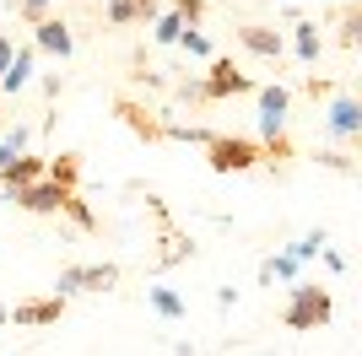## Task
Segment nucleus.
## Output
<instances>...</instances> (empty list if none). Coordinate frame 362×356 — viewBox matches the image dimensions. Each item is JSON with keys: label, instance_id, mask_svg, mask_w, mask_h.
I'll return each mask as SVG.
<instances>
[{"label": "nucleus", "instance_id": "1", "mask_svg": "<svg viewBox=\"0 0 362 356\" xmlns=\"http://www.w3.org/2000/svg\"><path fill=\"white\" fill-rule=\"evenodd\" d=\"M255 97H259V151H265V162H287L292 157V135H287L292 92L281 81H265V87H255Z\"/></svg>", "mask_w": 362, "mask_h": 356}, {"label": "nucleus", "instance_id": "2", "mask_svg": "<svg viewBox=\"0 0 362 356\" xmlns=\"http://www.w3.org/2000/svg\"><path fill=\"white\" fill-rule=\"evenodd\" d=\"M238 92H255V76L238 71L233 59H211L206 81H184L179 97L184 103H227V97H238Z\"/></svg>", "mask_w": 362, "mask_h": 356}, {"label": "nucleus", "instance_id": "3", "mask_svg": "<svg viewBox=\"0 0 362 356\" xmlns=\"http://www.w3.org/2000/svg\"><path fill=\"white\" fill-rule=\"evenodd\" d=\"M330 313H335V302H330V292H325V286L298 281V286H292V297H287L281 324H287V329H319V324H330Z\"/></svg>", "mask_w": 362, "mask_h": 356}, {"label": "nucleus", "instance_id": "4", "mask_svg": "<svg viewBox=\"0 0 362 356\" xmlns=\"http://www.w3.org/2000/svg\"><path fill=\"white\" fill-rule=\"evenodd\" d=\"M206 162H211V173H249V167L265 162V151L249 135H211L206 141Z\"/></svg>", "mask_w": 362, "mask_h": 356}, {"label": "nucleus", "instance_id": "5", "mask_svg": "<svg viewBox=\"0 0 362 356\" xmlns=\"http://www.w3.org/2000/svg\"><path fill=\"white\" fill-rule=\"evenodd\" d=\"M119 281V265L103 259V265H65L60 281H54V297H76V292H108Z\"/></svg>", "mask_w": 362, "mask_h": 356}, {"label": "nucleus", "instance_id": "6", "mask_svg": "<svg viewBox=\"0 0 362 356\" xmlns=\"http://www.w3.org/2000/svg\"><path fill=\"white\" fill-rule=\"evenodd\" d=\"M325 130H330V141H357L362 135V103L351 97V92H330V114H325Z\"/></svg>", "mask_w": 362, "mask_h": 356}, {"label": "nucleus", "instance_id": "7", "mask_svg": "<svg viewBox=\"0 0 362 356\" xmlns=\"http://www.w3.org/2000/svg\"><path fill=\"white\" fill-rule=\"evenodd\" d=\"M233 38H238L249 54H259V59H281L287 54V38H281V28H271V22H238Z\"/></svg>", "mask_w": 362, "mask_h": 356}, {"label": "nucleus", "instance_id": "8", "mask_svg": "<svg viewBox=\"0 0 362 356\" xmlns=\"http://www.w3.org/2000/svg\"><path fill=\"white\" fill-rule=\"evenodd\" d=\"M16 210H28V216H54V210L65 206V189H54L49 178H38V184H28V189H16V194H6Z\"/></svg>", "mask_w": 362, "mask_h": 356}, {"label": "nucleus", "instance_id": "9", "mask_svg": "<svg viewBox=\"0 0 362 356\" xmlns=\"http://www.w3.org/2000/svg\"><path fill=\"white\" fill-rule=\"evenodd\" d=\"M33 49H44V54H60V59H71V49H76V38H71V22L49 11L44 22L33 28Z\"/></svg>", "mask_w": 362, "mask_h": 356}, {"label": "nucleus", "instance_id": "10", "mask_svg": "<svg viewBox=\"0 0 362 356\" xmlns=\"http://www.w3.org/2000/svg\"><path fill=\"white\" fill-rule=\"evenodd\" d=\"M65 313V297H28V302H16V324L22 329H44V324H60Z\"/></svg>", "mask_w": 362, "mask_h": 356}, {"label": "nucleus", "instance_id": "11", "mask_svg": "<svg viewBox=\"0 0 362 356\" xmlns=\"http://www.w3.org/2000/svg\"><path fill=\"white\" fill-rule=\"evenodd\" d=\"M44 178V157H33V151H16L11 162L0 167V189L16 194V189H28V184H38Z\"/></svg>", "mask_w": 362, "mask_h": 356}, {"label": "nucleus", "instance_id": "12", "mask_svg": "<svg viewBox=\"0 0 362 356\" xmlns=\"http://www.w3.org/2000/svg\"><path fill=\"white\" fill-rule=\"evenodd\" d=\"M103 16L114 28H146V22H157V0H108Z\"/></svg>", "mask_w": 362, "mask_h": 356}, {"label": "nucleus", "instance_id": "13", "mask_svg": "<svg viewBox=\"0 0 362 356\" xmlns=\"http://www.w3.org/2000/svg\"><path fill=\"white\" fill-rule=\"evenodd\" d=\"M114 114L124 119V124H130V130L141 135V141H163V124L168 119H157V114H146V108L136 103V97H119V103H114Z\"/></svg>", "mask_w": 362, "mask_h": 356}, {"label": "nucleus", "instance_id": "14", "mask_svg": "<svg viewBox=\"0 0 362 356\" xmlns=\"http://www.w3.org/2000/svg\"><path fill=\"white\" fill-rule=\"evenodd\" d=\"M33 65H38V49H33V44H16L11 65H6V76H0V87L11 92V97H16V92H22V87H33V76H38V71H33Z\"/></svg>", "mask_w": 362, "mask_h": 356}, {"label": "nucleus", "instance_id": "15", "mask_svg": "<svg viewBox=\"0 0 362 356\" xmlns=\"http://www.w3.org/2000/svg\"><path fill=\"white\" fill-rule=\"evenodd\" d=\"M292 49H298L303 65H319V49H325V32H319L314 16H292Z\"/></svg>", "mask_w": 362, "mask_h": 356}, {"label": "nucleus", "instance_id": "16", "mask_svg": "<svg viewBox=\"0 0 362 356\" xmlns=\"http://www.w3.org/2000/svg\"><path fill=\"white\" fill-rule=\"evenodd\" d=\"M44 178L54 184V189L76 194V184H81V157H76V151H60V157H44Z\"/></svg>", "mask_w": 362, "mask_h": 356}, {"label": "nucleus", "instance_id": "17", "mask_svg": "<svg viewBox=\"0 0 362 356\" xmlns=\"http://www.w3.org/2000/svg\"><path fill=\"white\" fill-rule=\"evenodd\" d=\"M335 22H341V44H357V28H362V6L357 0H346V6H341V11H335Z\"/></svg>", "mask_w": 362, "mask_h": 356}, {"label": "nucleus", "instance_id": "18", "mask_svg": "<svg viewBox=\"0 0 362 356\" xmlns=\"http://www.w3.org/2000/svg\"><path fill=\"white\" fill-rule=\"evenodd\" d=\"M151 308H157V313H163V319H184V297L179 292H168V286H151Z\"/></svg>", "mask_w": 362, "mask_h": 356}, {"label": "nucleus", "instance_id": "19", "mask_svg": "<svg viewBox=\"0 0 362 356\" xmlns=\"http://www.w3.org/2000/svg\"><path fill=\"white\" fill-rule=\"evenodd\" d=\"M65 216H71V222L76 227H81V232H92V227H98V216H92V206H87V200H81V194H65Z\"/></svg>", "mask_w": 362, "mask_h": 356}, {"label": "nucleus", "instance_id": "20", "mask_svg": "<svg viewBox=\"0 0 362 356\" xmlns=\"http://www.w3.org/2000/svg\"><path fill=\"white\" fill-rule=\"evenodd\" d=\"M276 275H281V281H292V275H298V259H287V254H271V259L259 265V281H276Z\"/></svg>", "mask_w": 362, "mask_h": 356}, {"label": "nucleus", "instance_id": "21", "mask_svg": "<svg viewBox=\"0 0 362 356\" xmlns=\"http://www.w3.org/2000/svg\"><path fill=\"white\" fill-rule=\"evenodd\" d=\"M179 32H184V22L173 11H163L157 22H151V38H157V44H179Z\"/></svg>", "mask_w": 362, "mask_h": 356}, {"label": "nucleus", "instance_id": "22", "mask_svg": "<svg viewBox=\"0 0 362 356\" xmlns=\"http://www.w3.org/2000/svg\"><path fill=\"white\" fill-rule=\"evenodd\" d=\"M11 6H16V16H22L28 28H38V22L49 16V6H54V0H11Z\"/></svg>", "mask_w": 362, "mask_h": 356}, {"label": "nucleus", "instance_id": "23", "mask_svg": "<svg viewBox=\"0 0 362 356\" xmlns=\"http://www.w3.org/2000/svg\"><path fill=\"white\" fill-rule=\"evenodd\" d=\"M179 44L189 49V54H195V59H211V38H206V32H200V28H184V32H179Z\"/></svg>", "mask_w": 362, "mask_h": 356}, {"label": "nucleus", "instance_id": "24", "mask_svg": "<svg viewBox=\"0 0 362 356\" xmlns=\"http://www.w3.org/2000/svg\"><path fill=\"white\" fill-rule=\"evenodd\" d=\"M173 16H179L184 28H200V16H206V0H173Z\"/></svg>", "mask_w": 362, "mask_h": 356}, {"label": "nucleus", "instance_id": "25", "mask_svg": "<svg viewBox=\"0 0 362 356\" xmlns=\"http://www.w3.org/2000/svg\"><path fill=\"white\" fill-rule=\"evenodd\" d=\"M319 249H325V232L314 227V232L303 237V243H292V249H287V259H308V254H319Z\"/></svg>", "mask_w": 362, "mask_h": 356}, {"label": "nucleus", "instance_id": "26", "mask_svg": "<svg viewBox=\"0 0 362 356\" xmlns=\"http://www.w3.org/2000/svg\"><path fill=\"white\" fill-rule=\"evenodd\" d=\"M319 162H325V167H330V173H357V162H351V157H346V151H319Z\"/></svg>", "mask_w": 362, "mask_h": 356}, {"label": "nucleus", "instance_id": "27", "mask_svg": "<svg viewBox=\"0 0 362 356\" xmlns=\"http://www.w3.org/2000/svg\"><path fill=\"white\" fill-rule=\"evenodd\" d=\"M28 141H33L28 124H11V130H6V151H11V157H16V151H28Z\"/></svg>", "mask_w": 362, "mask_h": 356}, {"label": "nucleus", "instance_id": "28", "mask_svg": "<svg viewBox=\"0 0 362 356\" xmlns=\"http://www.w3.org/2000/svg\"><path fill=\"white\" fill-rule=\"evenodd\" d=\"M303 87H308V97H330V81H325V76H308V81H303Z\"/></svg>", "mask_w": 362, "mask_h": 356}, {"label": "nucleus", "instance_id": "29", "mask_svg": "<svg viewBox=\"0 0 362 356\" xmlns=\"http://www.w3.org/2000/svg\"><path fill=\"white\" fill-rule=\"evenodd\" d=\"M11 54H16V44H11V32H0V76H6V65H11Z\"/></svg>", "mask_w": 362, "mask_h": 356}, {"label": "nucleus", "instance_id": "30", "mask_svg": "<svg viewBox=\"0 0 362 356\" xmlns=\"http://www.w3.org/2000/svg\"><path fill=\"white\" fill-rule=\"evenodd\" d=\"M6 162H11V151H6V141H0V167H6Z\"/></svg>", "mask_w": 362, "mask_h": 356}]
</instances>
